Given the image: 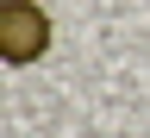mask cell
Wrapping results in <instances>:
<instances>
[{"instance_id": "1", "label": "cell", "mask_w": 150, "mask_h": 138, "mask_svg": "<svg viewBox=\"0 0 150 138\" xmlns=\"http://www.w3.org/2000/svg\"><path fill=\"white\" fill-rule=\"evenodd\" d=\"M50 50V13L38 0H0V63L25 69Z\"/></svg>"}]
</instances>
